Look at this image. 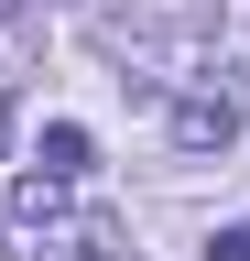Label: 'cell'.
Here are the masks:
<instances>
[{
	"mask_svg": "<svg viewBox=\"0 0 250 261\" xmlns=\"http://www.w3.org/2000/svg\"><path fill=\"white\" fill-rule=\"evenodd\" d=\"M163 142L196 163V152H229L239 142V87H196V98H174L163 109Z\"/></svg>",
	"mask_w": 250,
	"mask_h": 261,
	"instance_id": "obj_1",
	"label": "cell"
},
{
	"mask_svg": "<svg viewBox=\"0 0 250 261\" xmlns=\"http://www.w3.org/2000/svg\"><path fill=\"white\" fill-rule=\"evenodd\" d=\"M120 228L109 218H44V261H109Z\"/></svg>",
	"mask_w": 250,
	"mask_h": 261,
	"instance_id": "obj_2",
	"label": "cell"
},
{
	"mask_svg": "<svg viewBox=\"0 0 250 261\" xmlns=\"http://www.w3.org/2000/svg\"><path fill=\"white\" fill-rule=\"evenodd\" d=\"M33 163H44V174H54V185H76V174H87V130H76V120H54Z\"/></svg>",
	"mask_w": 250,
	"mask_h": 261,
	"instance_id": "obj_3",
	"label": "cell"
},
{
	"mask_svg": "<svg viewBox=\"0 0 250 261\" xmlns=\"http://www.w3.org/2000/svg\"><path fill=\"white\" fill-rule=\"evenodd\" d=\"M54 196H66L54 174H22V185H11V218H33V228H44V218H54Z\"/></svg>",
	"mask_w": 250,
	"mask_h": 261,
	"instance_id": "obj_4",
	"label": "cell"
},
{
	"mask_svg": "<svg viewBox=\"0 0 250 261\" xmlns=\"http://www.w3.org/2000/svg\"><path fill=\"white\" fill-rule=\"evenodd\" d=\"M207 261H250V228H217V240H207Z\"/></svg>",
	"mask_w": 250,
	"mask_h": 261,
	"instance_id": "obj_5",
	"label": "cell"
},
{
	"mask_svg": "<svg viewBox=\"0 0 250 261\" xmlns=\"http://www.w3.org/2000/svg\"><path fill=\"white\" fill-rule=\"evenodd\" d=\"M0 152H11V87H0Z\"/></svg>",
	"mask_w": 250,
	"mask_h": 261,
	"instance_id": "obj_6",
	"label": "cell"
}]
</instances>
